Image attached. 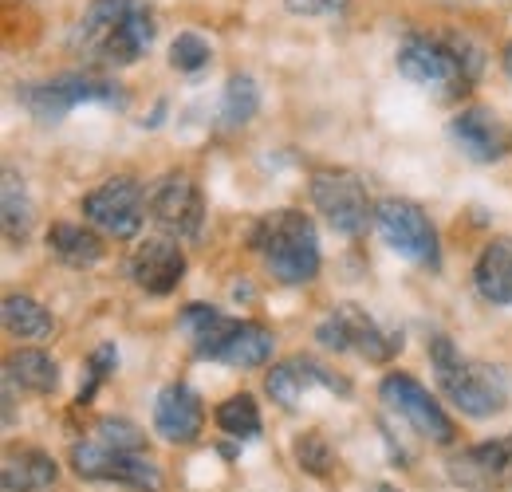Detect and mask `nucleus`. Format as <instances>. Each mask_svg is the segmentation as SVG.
<instances>
[{
    "label": "nucleus",
    "instance_id": "nucleus-1",
    "mask_svg": "<svg viewBox=\"0 0 512 492\" xmlns=\"http://www.w3.org/2000/svg\"><path fill=\"white\" fill-rule=\"evenodd\" d=\"M398 71L434 99H457L481 71V52L465 36H410L398 48Z\"/></svg>",
    "mask_w": 512,
    "mask_h": 492
},
{
    "label": "nucleus",
    "instance_id": "nucleus-2",
    "mask_svg": "<svg viewBox=\"0 0 512 492\" xmlns=\"http://www.w3.org/2000/svg\"><path fill=\"white\" fill-rule=\"evenodd\" d=\"M430 363L438 374V386L465 418H493L509 406V378L505 370L477 359H461V351L446 335L430 339Z\"/></svg>",
    "mask_w": 512,
    "mask_h": 492
},
{
    "label": "nucleus",
    "instance_id": "nucleus-3",
    "mask_svg": "<svg viewBox=\"0 0 512 492\" xmlns=\"http://www.w3.org/2000/svg\"><path fill=\"white\" fill-rule=\"evenodd\" d=\"M253 245L260 260L268 264V272L288 288H300V284L316 280V272H320V233L300 209L268 213L256 225Z\"/></svg>",
    "mask_w": 512,
    "mask_h": 492
},
{
    "label": "nucleus",
    "instance_id": "nucleus-4",
    "mask_svg": "<svg viewBox=\"0 0 512 492\" xmlns=\"http://www.w3.org/2000/svg\"><path fill=\"white\" fill-rule=\"evenodd\" d=\"M16 99L40 126H56L83 103L119 107L123 103V87L111 83V79H99V75H60V79H48V83L16 87Z\"/></svg>",
    "mask_w": 512,
    "mask_h": 492
},
{
    "label": "nucleus",
    "instance_id": "nucleus-5",
    "mask_svg": "<svg viewBox=\"0 0 512 492\" xmlns=\"http://www.w3.org/2000/svg\"><path fill=\"white\" fill-rule=\"evenodd\" d=\"M375 229L386 241L390 252H398L402 260L410 264H422V268H438V229L430 221V213L406 197H383L375 205Z\"/></svg>",
    "mask_w": 512,
    "mask_h": 492
},
{
    "label": "nucleus",
    "instance_id": "nucleus-6",
    "mask_svg": "<svg viewBox=\"0 0 512 492\" xmlns=\"http://www.w3.org/2000/svg\"><path fill=\"white\" fill-rule=\"evenodd\" d=\"M308 193H312V205L320 209V217L343 237H359L371 221H375V205H371V193L359 174L351 170H316L308 178Z\"/></svg>",
    "mask_w": 512,
    "mask_h": 492
},
{
    "label": "nucleus",
    "instance_id": "nucleus-7",
    "mask_svg": "<svg viewBox=\"0 0 512 492\" xmlns=\"http://www.w3.org/2000/svg\"><path fill=\"white\" fill-rule=\"evenodd\" d=\"M316 339L327 351H359L367 363H386L402 351V335L379 327L355 304H339V308L327 311V319L316 327Z\"/></svg>",
    "mask_w": 512,
    "mask_h": 492
},
{
    "label": "nucleus",
    "instance_id": "nucleus-8",
    "mask_svg": "<svg viewBox=\"0 0 512 492\" xmlns=\"http://www.w3.org/2000/svg\"><path fill=\"white\" fill-rule=\"evenodd\" d=\"M379 398L386 402V410H394L418 437H426L434 445H453L457 441V430H453L449 414L438 406V398L414 374H402V370L386 374L383 382H379Z\"/></svg>",
    "mask_w": 512,
    "mask_h": 492
},
{
    "label": "nucleus",
    "instance_id": "nucleus-9",
    "mask_svg": "<svg viewBox=\"0 0 512 492\" xmlns=\"http://www.w3.org/2000/svg\"><path fill=\"white\" fill-rule=\"evenodd\" d=\"M83 217L87 225H95L103 237H115V241H130L142 233V221H146V197H142V185L134 178H111V182L95 185L87 197H83Z\"/></svg>",
    "mask_w": 512,
    "mask_h": 492
},
{
    "label": "nucleus",
    "instance_id": "nucleus-10",
    "mask_svg": "<svg viewBox=\"0 0 512 492\" xmlns=\"http://www.w3.org/2000/svg\"><path fill=\"white\" fill-rule=\"evenodd\" d=\"M71 469L83 481H115V485L138 492H158L162 485V473L154 461H146L142 453H115V449L99 445L95 437L71 445Z\"/></svg>",
    "mask_w": 512,
    "mask_h": 492
},
{
    "label": "nucleus",
    "instance_id": "nucleus-11",
    "mask_svg": "<svg viewBox=\"0 0 512 492\" xmlns=\"http://www.w3.org/2000/svg\"><path fill=\"white\" fill-rule=\"evenodd\" d=\"M512 469V433H501V437H485L461 453H453L446 461V473L453 485L473 492H493L505 485Z\"/></svg>",
    "mask_w": 512,
    "mask_h": 492
},
{
    "label": "nucleus",
    "instance_id": "nucleus-12",
    "mask_svg": "<svg viewBox=\"0 0 512 492\" xmlns=\"http://www.w3.org/2000/svg\"><path fill=\"white\" fill-rule=\"evenodd\" d=\"M150 217L174 233V237H197L205 221V197L190 174H166L150 189Z\"/></svg>",
    "mask_w": 512,
    "mask_h": 492
},
{
    "label": "nucleus",
    "instance_id": "nucleus-13",
    "mask_svg": "<svg viewBox=\"0 0 512 492\" xmlns=\"http://www.w3.org/2000/svg\"><path fill=\"white\" fill-rule=\"evenodd\" d=\"M312 386H323V390L343 394V398L351 394V382H347L343 374H335V370L320 367L316 359H288V363L268 370V378H264V390H268L272 402H280L284 410H300V406H304V394H308Z\"/></svg>",
    "mask_w": 512,
    "mask_h": 492
},
{
    "label": "nucleus",
    "instance_id": "nucleus-14",
    "mask_svg": "<svg viewBox=\"0 0 512 492\" xmlns=\"http://www.w3.org/2000/svg\"><path fill=\"white\" fill-rule=\"evenodd\" d=\"M449 138H453V142L461 146V154L473 158L477 166L501 162L512 150L509 126L501 123L489 107H469V111H461V115L449 123Z\"/></svg>",
    "mask_w": 512,
    "mask_h": 492
},
{
    "label": "nucleus",
    "instance_id": "nucleus-15",
    "mask_svg": "<svg viewBox=\"0 0 512 492\" xmlns=\"http://www.w3.org/2000/svg\"><path fill=\"white\" fill-rule=\"evenodd\" d=\"M205 426V406H201V394L186 386V382H170L158 390L154 398V430L162 433L166 441L174 445H190L201 437Z\"/></svg>",
    "mask_w": 512,
    "mask_h": 492
},
{
    "label": "nucleus",
    "instance_id": "nucleus-16",
    "mask_svg": "<svg viewBox=\"0 0 512 492\" xmlns=\"http://www.w3.org/2000/svg\"><path fill=\"white\" fill-rule=\"evenodd\" d=\"M130 4H134V0H91L87 12H83V16L75 20V28H71V52L91 63L107 60V48H111L115 32L123 28Z\"/></svg>",
    "mask_w": 512,
    "mask_h": 492
},
{
    "label": "nucleus",
    "instance_id": "nucleus-17",
    "mask_svg": "<svg viewBox=\"0 0 512 492\" xmlns=\"http://www.w3.org/2000/svg\"><path fill=\"white\" fill-rule=\"evenodd\" d=\"M130 276H134V284L146 296H170L178 288V280L186 276V256H182L178 241L154 237V241H146V245L134 252Z\"/></svg>",
    "mask_w": 512,
    "mask_h": 492
},
{
    "label": "nucleus",
    "instance_id": "nucleus-18",
    "mask_svg": "<svg viewBox=\"0 0 512 492\" xmlns=\"http://www.w3.org/2000/svg\"><path fill=\"white\" fill-rule=\"evenodd\" d=\"M272 351H276V339H272V331H264V327H256V323H229V331L217 339V347L209 351V359L213 363H229V367H264L268 359H272Z\"/></svg>",
    "mask_w": 512,
    "mask_h": 492
},
{
    "label": "nucleus",
    "instance_id": "nucleus-19",
    "mask_svg": "<svg viewBox=\"0 0 512 492\" xmlns=\"http://www.w3.org/2000/svg\"><path fill=\"white\" fill-rule=\"evenodd\" d=\"M48 248L67 268H91V264H99L107 256L99 229L95 225H79V221H56L48 229Z\"/></svg>",
    "mask_w": 512,
    "mask_h": 492
},
{
    "label": "nucleus",
    "instance_id": "nucleus-20",
    "mask_svg": "<svg viewBox=\"0 0 512 492\" xmlns=\"http://www.w3.org/2000/svg\"><path fill=\"white\" fill-rule=\"evenodd\" d=\"M60 469L44 449H8L4 453V492H48Z\"/></svg>",
    "mask_w": 512,
    "mask_h": 492
},
{
    "label": "nucleus",
    "instance_id": "nucleus-21",
    "mask_svg": "<svg viewBox=\"0 0 512 492\" xmlns=\"http://www.w3.org/2000/svg\"><path fill=\"white\" fill-rule=\"evenodd\" d=\"M473 284L489 304L512 308V241H493L477 256Z\"/></svg>",
    "mask_w": 512,
    "mask_h": 492
},
{
    "label": "nucleus",
    "instance_id": "nucleus-22",
    "mask_svg": "<svg viewBox=\"0 0 512 492\" xmlns=\"http://www.w3.org/2000/svg\"><path fill=\"white\" fill-rule=\"evenodd\" d=\"M4 374H8L16 386L32 390V394H52V390L60 386V363H56L48 351H40V347H24V351L8 355Z\"/></svg>",
    "mask_w": 512,
    "mask_h": 492
},
{
    "label": "nucleus",
    "instance_id": "nucleus-23",
    "mask_svg": "<svg viewBox=\"0 0 512 492\" xmlns=\"http://www.w3.org/2000/svg\"><path fill=\"white\" fill-rule=\"evenodd\" d=\"M0 213H4V241L16 248L32 237V197L24 189V178H16V170H4V189H0Z\"/></svg>",
    "mask_w": 512,
    "mask_h": 492
},
{
    "label": "nucleus",
    "instance_id": "nucleus-24",
    "mask_svg": "<svg viewBox=\"0 0 512 492\" xmlns=\"http://www.w3.org/2000/svg\"><path fill=\"white\" fill-rule=\"evenodd\" d=\"M229 315H221L217 308H209V304H186L182 315H178V327H182V335L190 339L193 355L197 359H209V351L217 347V339L229 331Z\"/></svg>",
    "mask_w": 512,
    "mask_h": 492
},
{
    "label": "nucleus",
    "instance_id": "nucleus-25",
    "mask_svg": "<svg viewBox=\"0 0 512 492\" xmlns=\"http://www.w3.org/2000/svg\"><path fill=\"white\" fill-rule=\"evenodd\" d=\"M4 327L16 335V339H48L56 331V319L44 304H36L32 296H8L4 300Z\"/></svg>",
    "mask_w": 512,
    "mask_h": 492
},
{
    "label": "nucleus",
    "instance_id": "nucleus-26",
    "mask_svg": "<svg viewBox=\"0 0 512 492\" xmlns=\"http://www.w3.org/2000/svg\"><path fill=\"white\" fill-rule=\"evenodd\" d=\"M256 111H260V87L253 83V75H233L225 83V99H221V115H217L221 130L245 126Z\"/></svg>",
    "mask_w": 512,
    "mask_h": 492
},
{
    "label": "nucleus",
    "instance_id": "nucleus-27",
    "mask_svg": "<svg viewBox=\"0 0 512 492\" xmlns=\"http://www.w3.org/2000/svg\"><path fill=\"white\" fill-rule=\"evenodd\" d=\"M217 426L233 437H260V410H256L253 394H233L217 406Z\"/></svg>",
    "mask_w": 512,
    "mask_h": 492
},
{
    "label": "nucleus",
    "instance_id": "nucleus-28",
    "mask_svg": "<svg viewBox=\"0 0 512 492\" xmlns=\"http://www.w3.org/2000/svg\"><path fill=\"white\" fill-rule=\"evenodd\" d=\"M296 461H300L304 473H312V477H331V473H335V449H331L327 437L316 430L296 437Z\"/></svg>",
    "mask_w": 512,
    "mask_h": 492
},
{
    "label": "nucleus",
    "instance_id": "nucleus-29",
    "mask_svg": "<svg viewBox=\"0 0 512 492\" xmlns=\"http://www.w3.org/2000/svg\"><path fill=\"white\" fill-rule=\"evenodd\" d=\"M213 60V48H209V40L201 36V32H178V40L170 44V67L174 71H201L205 63Z\"/></svg>",
    "mask_w": 512,
    "mask_h": 492
},
{
    "label": "nucleus",
    "instance_id": "nucleus-30",
    "mask_svg": "<svg viewBox=\"0 0 512 492\" xmlns=\"http://www.w3.org/2000/svg\"><path fill=\"white\" fill-rule=\"evenodd\" d=\"M99 445H107V449H115V453H142V445H146V437L138 426H130L123 418H103L95 433H91Z\"/></svg>",
    "mask_w": 512,
    "mask_h": 492
},
{
    "label": "nucleus",
    "instance_id": "nucleus-31",
    "mask_svg": "<svg viewBox=\"0 0 512 492\" xmlns=\"http://www.w3.org/2000/svg\"><path fill=\"white\" fill-rule=\"evenodd\" d=\"M119 363V351H115V343H99V351L91 355V363H87V386H79V402H87L91 394H95V386L115 370Z\"/></svg>",
    "mask_w": 512,
    "mask_h": 492
},
{
    "label": "nucleus",
    "instance_id": "nucleus-32",
    "mask_svg": "<svg viewBox=\"0 0 512 492\" xmlns=\"http://www.w3.org/2000/svg\"><path fill=\"white\" fill-rule=\"evenodd\" d=\"M284 8L296 16H335L347 8V0H284Z\"/></svg>",
    "mask_w": 512,
    "mask_h": 492
},
{
    "label": "nucleus",
    "instance_id": "nucleus-33",
    "mask_svg": "<svg viewBox=\"0 0 512 492\" xmlns=\"http://www.w3.org/2000/svg\"><path fill=\"white\" fill-rule=\"evenodd\" d=\"M501 63H505V71H509V79H512V44L505 48V56H501Z\"/></svg>",
    "mask_w": 512,
    "mask_h": 492
},
{
    "label": "nucleus",
    "instance_id": "nucleus-34",
    "mask_svg": "<svg viewBox=\"0 0 512 492\" xmlns=\"http://www.w3.org/2000/svg\"><path fill=\"white\" fill-rule=\"evenodd\" d=\"M371 492H402V489H394V485H375Z\"/></svg>",
    "mask_w": 512,
    "mask_h": 492
}]
</instances>
